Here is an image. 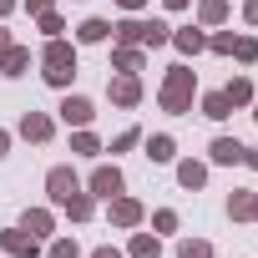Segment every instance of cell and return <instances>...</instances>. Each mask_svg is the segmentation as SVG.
I'll list each match as a JSON object with an SVG mask.
<instances>
[{"instance_id": "6da1fadb", "label": "cell", "mask_w": 258, "mask_h": 258, "mask_svg": "<svg viewBox=\"0 0 258 258\" xmlns=\"http://www.w3.org/2000/svg\"><path fill=\"white\" fill-rule=\"evenodd\" d=\"M41 61H46V81H51V86H66V81L76 76V46L61 41V36L46 41V56H41Z\"/></svg>"}, {"instance_id": "7a4b0ae2", "label": "cell", "mask_w": 258, "mask_h": 258, "mask_svg": "<svg viewBox=\"0 0 258 258\" xmlns=\"http://www.w3.org/2000/svg\"><path fill=\"white\" fill-rule=\"evenodd\" d=\"M157 101H162V111H187L192 106V71L187 66H172L167 71V81H162V91H157Z\"/></svg>"}, {"instance_id": "3957f363", "label": "cell", "mask_w": 258, "mask_h": 258, "mask_svg": "<svg viewBox=\"0 0 258 258\" xmlns=\"http://www.w3.org/2000/svg\"><path fill=\"white\" fill-rule=\"evenodd\" d=\"M46 192H51V203H66L71 192H81V182H76L71 167H51V172H46Z\"/></svg>"}, {"instance_id": "277c9868", "label": "cell", "mask_w": 258, "mask_h": 258, "mask_svg": "<svg viewBox=\"0 0 258 258\" xmlns=\"http://www.w3.org/2000/svg\"><path fill=\"white\" fill-rule=\"evenodd\" d=\"M51 132H56V121H51L46 111H26V116H21V137H26V142H46Z\"/></svg>"}, {"instance_id": "5b68a950", "label": "cell", "mask_w": 258, "mask_h": 258, "mask_svg": "<svg viewBox=\"0 0 258 258\" xmlns=\"http://www.w3.org/2000/svg\"><path fill=\"white\" fill-rule=\"evenodd\" d=\"M111 223H116V228H137V223H142V203L116 192V198H111Z\"/></svg>"}, {"instance_id": "8992f818", "label": "cell", "mask_w": 258, "mask_h": 258, "mask_svg": "<svg viewBox=\"0 0 258 258\" xmlns=\"http://www.w3.org/2000/svg\"><path fill=\"white\" fill-rule=\"evenodd\" d=\"M106 91H111L116 106H137V101H142V81H137V76H116Z\"/></svg>"}, {"instance_id": "52a82bcc", "label": "cell", "mask_w": 258, "mask_h": 258, "mask_svg": "<svg viewBox=\"0 0 258 258\" xmlns=\"http://www.w3.org/2000/svg\"><path fill=\"white\" fill-rule=\"evenodd\" d=\"M0 243H6V253H16V258H36V233H26V228L0 233Z\"/></svg>"}, {"instance_id": "ba28073f", "label": "cell", "mask_w": 258, "mask_h": 258, "mask_svg": "<svg viewBox=\"0 0 258 258\" xmlns=\"http://www.w3.org/2000/svg\"><path fill=\"white\" fill-rule=\"evenodd\" d=\"M121 192V172L116 167H96L91 172V198H116Z\"/></svg>"}, {"instance_id": "9c48e42d", "label": "cell", "mask_w": 258, "mask_h": 258, "mask_svg": "<svg viewBox=\"0 0 258 258\" xmlns=\"http://www.w3.org/2000/svg\"><path fill=\"white\" fill-rule=\"evenodd\" d=\"M26 66H31V51L26 46H6V51H0V71H6V76H26Z\"/></svg>"}, {"instance_id": "30bf717a", "label": "cell", "mask_w": 258, "mask_h": 258, "mask_svg": "<svg viewBox=\"0 0 258 258\" xmlns=\"http://www.w3.org/2000/svg\"><path fill=\"white\" fill-rule=\"evenodd\" d=\"M91 116H96V111H91V101H86V96H66V101H61V121H71V126H86Z\"/></svg>"}, {"instance_id": "8fae6325", "label": "cell", "mask_w": 258, "mask_h": 258, "mask_svg": "<svg viewBox=\"0 0 258 258\" xmlns=\"http://www.w3.org/2000/svg\"><path fill=\"white\" fill-rule=\"evenodd\" d=\"M208 152H213V162H223V167H238V162H243V142H238V137H218Z\"/></svg>"}, {"instance_id": "7c38bea8", "label": "cell", "mask_w": 258, "mask_h": 258, "mask_svg": "<svg viewBox=\"0 0 258 258\" xmlns=\"http://www.w3.org/2000/svg\"><path fill=\"white\" fill-rule=\"evenodd\" d=\"M111 36H116L121 46H142V41H147V21H137V16H132V21L111 26Z\"/></svg>"}, {"instance_id": "4fadbf2b", "label": "cell", "mask_w": 258, "mask_h": 258, "mask_svg": "<svg viewBox=\"0 0 258 258\" xmlns=\"http://www.w3.org/2000/svg\"><path fill=\"white\" fill-rule=\"evenodd\" d=\"M111 66H116L121 76H137V71H142V51H132V46H116V51H111Z\"/></svg>"}, {"instance_id": "5bb4252c", "label": "cell", "mask_w": 258, "mask_h": 258, "mask_svg": "<svg viewBox=\"0 0 258 258\" xmlns=\"http://www.w3.org/2000/svg\"><path fill=\"white\" fill-rule=\"evenodd\" d=\"M172 46H177V51H182V56H198V51H203V46H208V36H203V31H192V26H187V31H172Z\"/></svg>"}, {"instance_id": "9a60e30c", "label": "cell", "mask_w": 258, "mask_h": 258, "mask_svg": "<svg viewBox=\"0 0 258 258\" xmlns=\"http://www.w3.org/2000/svg\"><path fill=\"white\" fill-rule=\"evenodd\" d=\"M61 208H66V213H71V218H76V223H86V218H91V213H96V203H91V192H71V198H66V203H61Z\"/></svg>"}, {"instance_id": "2e32d148", "label": "cell", "mask_w": 258, "mask_h": 258, "mask_svg": "<svg viewBox=\"0 0 258 258\" xmlns=\"http://www.w3.org/2000/svg\"><path fill=\"white\" fill-rule=\"evenodd\" d=\"M198 21H203V26L228 21V0H203V6H198Z\"/></svg>"}, {"instance_id": "e0dca14e", "label": "cell", "mask_w": 258, "mask_h": 258, "mask_svg": "<svg viewBox=\"0 0 258 258\" xmlns=\"http://www.w3.org/2000/svg\"><path fill=\"white\" fill-rule=\"evenodd\" d=\"M76 36H81V41H106V36H111V21H96V16H91V21L76 26Z\"/></svg>"}, {"instance_id": "ac0fdd59", "label": "cell", "mask_w": 258, "mask_h": 258, "mask_svg": "<svg viewBox=\"0 0 258 258\" xmlns=\"http://www.w3.org/2000/svg\"><path fill=\"white\" fill-rule=\"evenodd\" d=\"M228 111H233V101H228L223 91H213V96H203V116H213V121H223Z\"/></svg>"}, {"instance_id": "d6986e66", "label": "cell", "mask_w": 258, "mask_h": 258, "mask_svg": "<svg viewBox=\"0 0 258 258\" xmlns=\"http://www.w3.org/2000/svg\"><path fill=\"white\" fill-rule=\"evenodd\" d=\"M172 152H177V147H172V137H162V132H157V137H147V157H152V162H172Z\"/></svg>"}, {"instance_id": "ffe728a7", "label": "cell", "mask_w": 258, "mask_h": 258, "mask_svg": "<svg viewBox=\"0 0 258 258\" xmlns=\"http://www.w3.org/2000/svg\"><path fill=\"white\" fill-rule=\"evenodd\" d=\"M177 182H182V187H203V182H208V167H203V162H182V167H177Z\"/></svg>"}, {"instance_id": "44dd1931", "label": "cell", "mask_w": 258, "mask_h": 258, "mask_svg": "<svg viewBox=\"0 0 258 258\" xmlns=\"http://www.w3.org/2000/svg\"><path fill=\"white\" fill-rule=\"evenodd\" d=\"M157 253H162V243H157L152 233H137V238H132V258H157Z\"/></svg>"}, {"instance_id": "7402d4cb", "label": "cell", "mask_w": 258, "mask_h": 258, "mask_svg": "<svg viewBox=\"0 0 258 258\" xmlns=\"http://www.w3.org/2000/svg\"><path fill=\"white\" fill-rule=\"evenodd\" d=\"M177 258H213V243H203V238H182V243H177Z\"/></svg>"}, {"instance_id": "603a6c76", "label": "cell", "mask_w": 258, "mask_h": 258, "mask_svg": "<svg viewBox=\"0 0 258 258\" xmlns=\"http://www.w3.org/2000/svg\"><path fill=\"white\" fill-rule=\"evenodd\" d=\"M223 96H228L233 106H243V101H253V86H248V81L238 76V81H228V86H223Z\"/></svg>"}, {"instance_id": "cb8c5ba5", "label": "cell", "mask_w": 258, "mask_h": 258, "mask_svg": "<svg viewBox=\"0 0 258 258\" xmlns=\"http://www.w3.org/2000/svg\"><path fill=\"white\" fill-rule=\"evenodd\" d=\"M228 218H253V192H233L228 198Z\"/></svg>"}, {"instance_id": "d4e9b609", "label": "cell", "mask_w": 258, "mask_h": 258, "mask_svg": "<svg viewBox=\"0 0 258 258\" xmlns=\"http://www.w3.org/2000/svg\"><path fill=\"white\" fill-rule=\"evenodd\" d=\"M21 228H26V233H51V213H46V208H31Z\"/></svg>"}, {"instance_id": "484cf974", "label": "cell", "mask_w": 258, "mask_h": 258, "mask_svg": "<svg viewBox=\"0 0 258 258\" xmlns=\"http://www.w3.org/2000/svg\"><path fill=\"white\" fill-rule=\"evenodd\" d=\"M233 56H238V61H258V41H253V36H238V41H233Z\"/></svg>"}, {"instance_id": "4316f807", "label": "cell", "mask_w": 258, "mask_h": 258, "mask_svg": "<svg viewBox=\"0 0 258 258\" xmlns=\"http://www.w3.org/2000/svg\"><path fill=\"white\" fill-rule=\"evenodd\" d=\"M71 152H81V157H96L101 147H96V137H91V132H76V137H71Z\"/></svg>"}, {"instance_id": "83f0119b", "label": "cell", "mask_w": 258, "mask_h": 258, "mask_svg": "<svg viewBox=\"0 0 258 258\" xmlns=\"http://www.w3.org/2000/svg\"><path fill=\"white\" fill-rule=\"evenodd\" d=\"M233 41H238V36H233V31H223V36H213V41H208V46H213V51H218V56H233Z\"/></svg>"}, {"instance_id": "f1b7e54d", "label": "cell", "mask_w": 258, "mask_h": 258, "mask_svg": "<svg viewBox=\"0 0 258 258\" xmlns=\"http://www.w3.org/2000/svg\"><path fill=\"white\" fill-rule=\"evenodd\" d=\"M152 228H157V233H172V228H177V213H172V208H162V213L152 218Z\"/></svg>"}, {"instance_id": "f546056e", "label": "cell", "mask_w": 258, "mask_h": 258, "mask_svg": "<svg viewBox=\"0 0 258 258\" xmlns=\"http://www.w3.org/2000/svg\"><path fill=\"white\" fill-rule=\"evenodd\" d=\"M76 253H81V248H76L71 238H56V243H51V258H76Z\"/></svg>"}, {"instance_id": "4dcf8cb0", "label": "cell", "mask_w": 258, "mask_h": 258, "mask_svg": "<svg viewBox=\"0 0 258 258\" xmlns=\"http://www.w3.org/2000/svg\"><path fill=\"white\" fill-rule=\"evenodd\" d=\"M41 31H46V36H61L66 26H61V16H56V11H46V16H41Z\"/></svg>"}, {"instance_id": "1f68e13d", "label": "cell", "mask_w": 258, "mask_h": 258, "mask_svg": "<svg viewBox=\"0 0 258 258\" xmlns=\"http://www.w3.org/2000/svg\"><path fill=\"white\" fill-rule=\"evenodd\" d=\"M137 142H142V132H137V126H132V132H121V137H116L111 147H116V152H126V147H137Z\"/></svg>"}, {"instance_id": "d6a6232c", "label": "cell", "mask_w": 258, "mask_h": 258, "mask_svg": "<svg viewBox=\"0 0 258 258\" xmlns=\"http://www.w3.org/2000/svg\"><path fill=\"white\" fill-rule=\"evenodd\" d=\"M26 6H31V16H46V11L56 6V0H26Z\"/></svg>"}, {"instance_id": "836d02e7", "label": "cell", "mask_w": 258, "mask_h": 258, "mask_svg": "<svg viewBox=\"0 0 258 258\" xmlns=\"http://www.w3.org/2000/svg\"><path fill=\"white\" fill-rule=\"evenodd\" d=\"M243 162H248V167L258 172V147H243Z\"/></svg>"}, {"instance_id": "e575fe53", "label": "cell", "mask_w": 258, "mask_h": 258, "mask_svg": "<svg viewBox=\"0 0 258 258\" xmlns=\"http://www.w3.org/2000/svg\"><path fill=\"white\" fill-rule=\"evenodd\" d=\"M243 16H248V21L258 26V0H248V6H243Z\"/></svg>"}, {"instance_id": "d590c367", "label": "cell", "mask_w": 258, "mask_h": 258, "mask_svg": "<svg viewBox=\"0 0 258 258\" xmlns=\"http://www.w3.org/2000/svg\"><path fill=\"white\" fill-rule=\"evenodd\" d=\"M91 258H121V253H116V248H96Z\"/></svg>"}, {"instance_id": "8d00e7d4", "label": "cell", "mask_w": 258, "mask_h": 258, "mask_svg": "<svg viewBox=\"0 0 258 258\" xmlns=\"http://www.w3.org/2000/svg\"><path fill=\"white\" fill-rule=\"evenodd\" d=\"M16 11V0H0V16H11Z\"/></svg>"}, {"instance_id": "74e56055", "label": "cell", "mask_w": 258, "mask_h": 258, "mask_svg": "<svg viewBox=\"0 0 258 258\" xmlns=\"http://www.w3.org/2000/svg\"><path fill=\"white\" fill-rule=\"evenodd\" d=\"M6 147H11V132H0V157H6Z\"/></svg>"}, {"instance_id": "f35d334b", "label": "cell", "mask_w": 258, "mask_h": 258, "mask_svg": "<svg viewBox=\"0 0 258 258\" xmlns=\"http://www.w3.org/2000/svg\"><path fill=\"white\" fill-rule=\"evenodd\" d=\"M121 6H126V11H142V0H121Z\"/></svg>"}, {"instance_id": "ab89813d", "label": "cell", "mask_w": 258, "mask_h": 258, "mask_svg": "<svg viewBox=\"0 0 258 258\" xmlns=\"http://www.w3.org/2000/svg\"><path fill=\"white\" fill-rule=\"evenodd\" d=\"M6 46H11V36H6V31H0V51H6Z\"/></svg>"}, {"instance_id": "60d3db41", "label": "cell", "mask_w": 258, "mask_h": 258, "mask_svg": "<svg viewBox=\"0 0 258 258\" xmlns=\"http://www.w3.org/2000/svg\"><path fill=\"white\" fill-rule=\"evenodd\" d=\"M167 6H172V11H182V6H187V0H167Z\"/></svg>"}, {"instance_id": "b9f144b4", "label": "cell", "mask_w": 258, "mask_h": 258, "mask_svg": "<svg viewBox=\"0 0 258 258\" xmlns=\"http://www.w3.org/2000/svg\"><path fill=\"white\" fill-rule=\"evenodd\" d=\"M253 218H258V192H253Z\"/></svg>"}, {"instance_id": "7bdbcfd3", "label": "cell", "mask_w": 258, "mask_h": 258, "mask_svg": "<svg viewBox=\"0 0 258 258\" xmlns=\"http://www.w3.org/2000/svg\"><path fill=\"white\" fill-rule=\"evenodd\" d=\"M253 116H258V96H253Z\"/></svg>"}]
</instances>
